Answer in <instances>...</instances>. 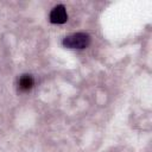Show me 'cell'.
Listing matches in <instances>:
<instances>
[{
	"label": "cell",
	"mask_w": 152,
	"mask_h": 152,
	"mask_svg": "<svg viewBox=\"0 0 152 152\" xmlns=\"http://www.w3.org/2000/svg\"><path fill=\"white\" fill-rule=\"evenodd\" d=\"M62 43L68 49H86L90 44V36L84 32L72 33L66 36Z\"/></svg>",
	"instance_id": "1"
},
{
	"label": "cell",
	"mask_w": 152,
	"mask_h": 152,
	"mask_svg": "<svg viewBox=\"0 0 152 152\" xmlns=\"http://www.w3.org/2000/svg\"><path fill=\"white\" fill-rule=\"evenodd\" d=\"M68 20V14L63 5H57L50 12V21L53 24H63Z\"/></svg>",
	"instance_id": "2"
},
{
	"label": "cell",
	"mask_w": 152,
	"mask_h": 152,
	"mask_svg": "<svg viewBox=\"0 0 152 152\" xmlns=\"http://www.w3.org/2000/svg\"><path fill=\"white\" fill-rule=\"evenodd\" d=\"M33 77L31 75H21L19 81H18V88L20 91H28L33 87Z\"/></svg>",
	"instance_id": "3"
}]
</instances>
